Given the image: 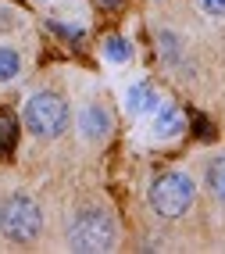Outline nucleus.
Instances as JSON below:
<instances>
[{"label": "nucleus", "mask_w": 225, "mask_h": 254, "mask_svg": "<svg viewBox=\"0 0 225 254\" xmlns=\"http://www.w3.org/2000/svg\"><path fill=\"white\" fill-rule=\"evenodd\" d=\"M43 229V215H40V204L25 193H11L4 204H0V233L14 244H29L36 240Z\"/></svg>", "instance_id": "1"}, {"label": "nucleus", "mask_w": 225, "mask_h": 254, "mask_svg": "<svg viewBox=\"0 0 225 254\" xmlns=\"http://www.w3.org/2000/svg\"><path fill=\"white\" fill-rule=\"evenodd\" d=\"M125 104L132 115H147V111H158V93H154V86H147V82H136V86L129 90Z\"/></svg>", "instance_id": "7"}, {"label": "nucleus", "mask_w": 225, "mask_h": 254, "mask_svg": "<svg viewBox=\"0 0 225 254\" xmlns=\"http://www.w3.org/2000/svg\"><path fill=\"white\" fill-rule=\"evenodd\" d=\"M200 7L211 14V18H225V0H200Z\"/></svg>", "instance_id": "11"}, {"label": "nucleus", "mask_w": 225, "mask_h": 254, "mask_svg": "<svg viewBox=\"0 0 225 254\" xmlns=\"http://www.w3.org/2000/svg\"><path fill=\"white\" fill-rule=\"evenodd\" d=\"M18 72H22V58H18V50L0 47V82H11Z\"/></svg>", "instance_id": "9"}, {"label": "nucleus", "mask_w": 225, "mask_h": 254, "mask_svg": "<svg viewBox=\"0 0 225 254\" xmlns=\"http://www.w3.org/2000/svg\"><path fill=\"white\" fill-rule=\"evenodd\" d=\"M104 54H108V61L122 64V61L132 58V47H129V40H122V36H111L108 43H104Z\"/></svg>", "instance_id": "10"}, {"label": "nucleus", "mask_w": 225, "mask_h": 254, "mask_svg": "<svg viewBox=\"0 0 225 254\" xmlns=\"http://www.w3.org/2000/svg\"><path fill=\"white\" fill-rule=\"evenodd\" d=\"M68 244H72V251H82V254H90V251H111L114 244V226H111V218L104 215V211H79L72 218V226H68Z\"/></svg>", "instance_id": "3"}, {"label": "nucleus", "mask_w": 225, "mask_h": 254, "mask_svg": "<svg viewBox=\"0 0 225 254\" xmlns=\"http://www.w3.org/2000/svg\"><path fill=\"white\" fill-rule=\"evenodd\" d=\"M207 190H211L218 200H225V158H215L207 165Z\"/></svg>", "instance_id": "8"}, {"label": "nucleus", "mask_w": 225, "mask_h": 254, "mask_svg": "<svg viewBox=\"0 0 225 254\" xmlns=\"http://www.w3.org/2000/svg\"><path fill=\"white\" fill-rule=\"evenodd\" d=\"M104 4H108V7H114V4H118V0H104Z\"/></svg>", "instance_id": "12"}, {"label": "nucleus", "mask_w": 225, "mask_h": 254, "mask_svg": "<svg viewBox=\"0 0 225 254\" xmlns=\"http://www.w3.org/2000/svg\"><path fill=\"white\" fill-rule=\"evenodd\" d=\"M193 179L182 176V172H165L150 183V204L161 218H179L189 211L193 204Z\"/></svg>", "instance_id": "2"}, {"label": "nucleus", "mask_w": 225, "mask_h": 254, "mask_svg": "<svg viewBox=\"0 0 225 254\" xmlns=\"http://www.w3.org/2000/svg\"><path fill=\"white\" fill-rule=\"evenodd\" d=\"M68 118H72L68 115V104L57 93H36L25 104V126L36 136H61L68 129Z\"/></svg>", "instance_id": "4"}, {"label": "nucleus", "mask_w": 225, "mask_h": 254, "mask_svg": "<svg viewBox=\"0 0 225 254\" xmlns=\"http://www.w3.org/2000/svg\"><path fill=\"white\" fill-rule=\"evenodd\" d=\"M79 126H82V136H86V140H104V136L111 132V115L104 111L100 104H90V108L82 111Z\"/></svg>", "instance_id": "5"}, {"label": "nucleus", "mask_w": 225, "mask_h": 254, "mask_svg": "<svg viewBox=\"0 0 225 254\" xmlns=\"http://www.w3.org/2000/svg\"><path fill=\"white\" fill-rule=\"evenodd\" d=\"M182 126H186L182 111H179V108H171V104H161V108H158V115H154V136H161V140L179 136Z\"/></svg>", "instance_id": "6"}]
</instances>
